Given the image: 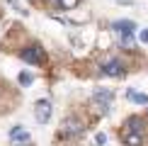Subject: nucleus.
Masks as SVG:
<instances>
[{
    "label": "nucleus",
    "mask_w": 148,
    "mask_h": 146,
    "mask_svg": "<svg viewBox=\"0 0 148 146\" xmlns=\"http://www.w3.org/2000/svg\"><path fill=\"white\" fill-rule=\"evenodd\" d=\"M61 127H63V129H61V132H63V136H78V134H83V132H85L83 122H78L75 117H68Z\"/></svg>",
    "instance_id": "obj_1"
},
{
    "label": "nucleus",
    "mask_w": 148,
    "mask_h": 146,
    "mask_svg": "<svg viewBox=\"0 0 148 146\" xmlns=\"http://www.w3.org/2000/svg\"><path fill=\"white\" fill-rule=\"evenodd\" d=\"M34 117L39 124H44V122L51 119V102L49 100H39L36 102V110H34Z\"/></svg>",
    "instance_id": "obj_2"
},
{
    "label": "nucleus",
    "mask_w": 148,
    "mask_h": 146,
    "mask_svg": "<svg viewBox=\"0 0 148 146\" xmlns=\"http://www.w3.org/2000/svg\"><path fill=\"white\" fill-rule=\"evenodd\" d=\"M92 100L100 105L102 112H107V110H109V102L114 100V95H112V90H104V88H102V90H95V93H92Z\"/></svg>",
    "instance_id": "obj_3"
},
{
    "label": "nucleus",
    "mask_w": 148,
    "mask_h": 146,
    "mask_svg": "<svg viewBox=\"0 0 148 146\" xmlns=\"http://www.w3.org/2000/svg\"><path fill=\"white\" fill-rule=\"evenodd\" d=\"M102 73L104 76H112V78H119V76H124V63L121 61H107V63L102 66Z\"/></svg>",
    "instance_id": "obj_4"
},
{
    "label": "nucleus",
    "mask_w": 148,
    "mask_h": 146,
    "mask_svg": "<svg viewBox=\"0 0 148 146\" xmlns=\"http://www.w3.org/2000/svg\"><path fill=\"white\" fill-rule=\"evenodd\" d=\"M20 56L27 61V63H41V59H44L41 56V46H27Z\"/></svg>",
    "instance_id": "obj_5"
},
{
    "label": "nucleus",
    "mask_w": 148,
    "mask_h": 146,
    "mask_svg": "<svg viewBox=\"0 0 148 146\" xmlns=\"http://www.w3.org/2000/svg\"><path fill=\"white\" fill-rule=\"evenodd\" d=\"M112 29L116 34H134V29H136V24H134L131 20H116L112 24Z\"/></svg>",
    "instance_id": "obj_6"
},
{
    "label": "nucleus",
    "mask_w": 148,
    "mask_h": 146,
    "mask_svg": "<svg viewBox=\"0 0 148 146\" xmlns=\"http://www.w3.org/2000/svg\"><path fill=\"white\" fill-rule=\"evenodd\" d=\"M10 139L12 141H29V132L20 129V127H12L10 129Z\"/></svg>",
    "instance_id": "obj_7"
},
{
    "label": "nucleus",
    "mask_w": 148,
    "mask_h": 146,
    "mask_svg": "<svg viewBox=\"0 0 148 146\" xmlns=\"http://www.w3.org/2000/svg\"><path fill=\"white\" fill-rule=\"evenodd\" d=\"M129 100L136 102V105H148V95L146 93H136V90H129Z\"/></svg>",
    "instance_id": "obj_8"
},
{
    "label": "nucleus",
    "mask_w": 148,
    "mask_h": 146,
    "mask_svg": "<svg viewBox=\"0 0 148 146\" xmlns=\"http://www.w3.org/2000/svg\"><path fill=\"white\" fill-rule=\"evenodd\" d=\"M124 144H126V146H141V134L126 132V134H124Z\"/></svg>",
    "instance_id": "obj_9"
},
{
    "label": "nucleus",
    "mask_w": 148,
    "mask_h": 146,
    "mask_svg": "<svg viewBox=\"0 0 148 146\" xmlns=\"http://www.w3.org/2000/svg\"><path fill=\"white\" fill-rule=\"evenodd\" d=\"M126 127H129V132H136V134L143 132V122H141L138 117H131V119L126 122Z\"/></svg>",
    "instance_id": "obj_10"
},
{
    "label": "nucleus",
    "mask_w": 148,
    "mask_h": 146,
    "mask_svg": "<svg viewBox=\"0 0 148 146\" xmlns=\"http://www.w3.org/2000/svg\"><path fill=\"white\" fill-rule=\"evenodd\" d=\"M32 81H34L32 73H20V83L22 85H32Z\"/></svg>",
    "instance_id": "obj_11"
},
{
    "label": "nucleus",
    "mask_w": 148,
    "mask_h": 146,
    "mask_svg": "<svg viewBox=\"0 0 148 146\" xmlns=\"http://www.w3.org/2000/svg\"><path fill=\"white\" fill-rule=\"evenodd\" d=\"M75 3H78V0H61V5H63L66 10H71V8H75Z\"/></svg>",
    "instance_id": "obj_12"
},
{
    "label": "nucleus",
    "mask_w": 148,
    "mask_h": 146,
    "mask_svg": "<svg viewBox=\"0 0 148 146\" xmlns=\"http://www.w3.org/2000/svg\"><path fill=\"white\" fill-rule=\"evenodd\" d=\"M95 141H97V144H100V146H102L104 141H107V134H97V136H95Z\"/></svg>",
    "instance_id": "obj_13"
},
{
    "label": "nucleus",
    "mask_w": 148,
    "mask_h": 146,
    "mask_svg": "<svg viewBox=\"0 0 148 146\" xmlns=\"http://www.w3.org/2000/svg\"><path fill=\"white\" fill-rule=\"evenodd\" d=\"M141 41H146V44H148V29H143V32H141Z\"/></svg>",
    "instance_id": "obj_14"
},
{
    "label": "nucleus",
    "mask_w": 148,
    "mask_h": 146,
    "mask_svg": "<svg viewBox=\"0 0 148 146\" xmlns=\"http://www.w3.org/2000/svg\"><path fill=\"white\" fill-rule=\"evenodd\" d=\"M121 3H129V0H121Z\"/></svg>",
    "instance_id": "obj_15"
}]
</instances>
